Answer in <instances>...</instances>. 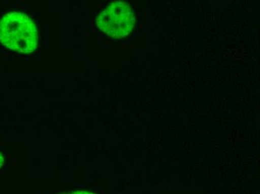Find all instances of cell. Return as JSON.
Returning a JSON list of instances; mask_svg holds the SVG:
<instances>
[{"instance_id":"6da1fadb","label":"cell","mask_w":260,"mask_h":194,"mask_svg":"<svg viewBox=\"0 0 260 194\" xmlns=\"http://www.w3.org/2000/svg\"><path fill=\"white\" fill-rule=\"evenodd\" d=\"M0 42L10 50L29 53L37 47L38 33L26 14L9 13L0 20Z\"/></svg>"},{"instance_id":"7a4b0ae2","label":"cell","mask_w":260,"mask_h":194,"mask_svg":"<svg viewBox=\"0 0 260 194\" xmlns=\"http://www.w3.org/2000/svg\"><path fill=\"white\" fill-rule=\"evenodd\" d=\"M134 23V14L125 2H114L101 12L96 20L100 29L115 38L126 37L133 30Z\"/></svg>"},{"instance_id":"3957f363","label":"cell","mask_w":260,"mask_h":194,"mask_svg":"<svg viewBox=\"0 0 260 194\" xmlns=\"http://www.w3.org/2000/svg\"><path fill=\"white\" fill-rule=\"evenodd\" d=\"M3 156H2V154H0V167L3 165Z\"/></svg>"}]
</instances>
